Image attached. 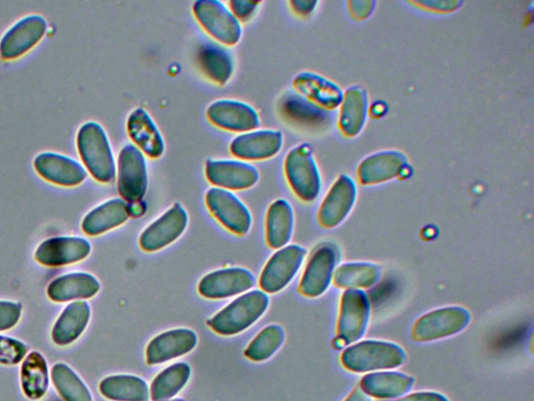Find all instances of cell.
Here are the masks:
<instances>
[{"label":"cell","instance_id":"cell-23","mask_svg":"<svg viewBox=\"0 0 534 401\" xmlns=\"http://www.w3.org/2000/svg\"><path fill=\"white\" fill-rule=\"evenodd\" d=\"M198 345V336L188 328L168 330L155 337L147 347V363L164 364L187 355Z\"/></svg>","mask_w":534,"mask_h":401},{"label":"cell","instance_id":"cell-5","mask_svg":"<svg viewBox=\"0 0 534 401\" xmlns=\"http://www.w3.org/2000/svg\"><path fill=\"white\" fill-rule=\"evenodd\" d=\"M472 321V314L463 306L452 305L434 310L417 320L411 330L416 342H434L463 333Z\"/></svg>","mask_w":534,"mask_h":401},{"label":"cell","instance_id":"cell-7","mask_svg":"<svg viewBox=\"0 0 534 401\" xmlns=\"http://www.w3.org/2000/svg\"><path fill=\"white\" fill-rule=\"evenodd\" d=\"M192 11L201 27L217 42L234 46L241 40V23L224 3L199 0Z\"/></svg>","mask_w":534,"mask_h":401},{"label":"cell","instance_id":"cell-44","mask_svg":"<svg viewBox=\"0 0 534 401\" xmlns=\"http://www.w3.org/2000/svg\"><path fill=\"white\" fill-rule=\"evenodd\" d=\"M396 401H449V399L439 392L423 391L406 395Z\"/></svg>","mask_w":534,"mask_h":401},{"label":"cell","instance_id":"cell-25","mask_svg":"<svg viewBox=\"0 0 534 401\" xmlns=\"http://www.w3.org/2000/svg\"><path fill=\"white\" fill-rule=\"evenodd\" d=\"M100 290L101 283L95 276L75 272L54 279L47 288V296L54 302L63 303L91 299L99 294Z\"/></svg>","mask_w":534,"mask_h":401},{"label":"cell","instance_id":"cell-3","mask_svg":"<svg viewBox=\"0 0 534 401\" xmlns=\"http://www.w3.org/2000/svg\"><path fill=\"white\" fill-rule=\"evenodd\" d=\"M270 297L263 291L244 294L208 321L209 327L218 335L235 336L245 332L269 309Z\"/></svg>","mask_w":534,"mask_h":401},{"label":"cell","instance_id":"cell-45","mask_svg":"<svg viewBox=\"0 0 534 401\" xmlns=\"http://www.w3.org/2000/svg\"><path fill=\"white\" fill-rule=\"evenodd\" d=\"M318 5L317 0H293V2H289L291 9L300 16L310 15L317 9Z\"/></svg>","mask_w":534,"mask_h":401},{"label":"cell","instance_id":"cell-6","mask_svg":"<svg viewBox=\"0 0 534 401\" xmlns=\"http://www.w3.org/2000/svg\"><path fill=\"white\" fill-rule=\"evenodd\" d=\"M116 172L121 198L128 204L142 201L149 185L145 155L133 144H127L119 152Z\"/></svg>","mask_w":534,"mask_h":401},{"label":"cell","instance_id":"cell-10","mask_svg":"<svg viewBox=\"0 0 534 401\" xmlns=\"http://www.w3.org/2000/svg\"><path fill=\"white\" fill-rule=\"evenodd\" d=\"M205 201L210 214L226 229L237 235L249 233L253 225L251 211L235 194L212 187Z\"/></svg>","mask_w":534,"mask_h":401},{"label":"cell","instance_id":"cell-14","mask_svg":"<svg viewBox=\"0 0 534 401\" xmlns=\"http://www.w3.org/2000/svg\"><path fill=\"white\" fill-rule=\"evenodd\" d=\"M187 226V211L180 203H176L144 229L140 235L139 245L145 252L159 251L180 239Z\"/></svg>","mask_w":534,"mask_h":401},{"label":"cell","instance_id":"cell-4","mask_svg":"<svg viewBox=\"0 0 534 401\" xmlns=\"http://www.w3.org/2000/svg\"><path fill=\"white\" fill-rule=\"evenodd\" d=\"M284 172L291 190L303 201L313 202L322 192V177L312 149L301 145L287 154Z\"/></svg>","mask_w":534,"mask_h":401},{"label":"cell","instance_id":"cell-34","mask_svg":"<svg viewBox=\"0 0 534 401\" xmlns=\"http://www.w3.org/2000/svg\"><path fill=\"white\" fill-rule=\"evenodd\" d=\"M100 391L114 401H149V385L135 375H111L101 382Z\"/></svg>","mask_w":534,"mask_h":401},{"label":"cell","instance_id":"cell-49","mask_svg":"<svg viewBox=\"0 0 534 401\" xmlns=\"http://www.w3.org/2000/svg\"><path fill=\"white\" fill-rule=\"evenodd\" d=\"M333 346L336 348V349H344L347 345L345 344V342L341 339V338H336L334 341H333Z\"/></svg>","mask_w":534,"mask_h":401},{"label":"cell","instance_id":"cell-43","mask_svg":"<svg viewBox=\"0 0 534 401\" xmlns=\"http://www.w3.org/2000/svg\"><path fill=\"white\" fill-rule=\"evenodd\" d=\"M376 5V2H370V0H363V2L361 0L358 2L357 0V2L347 3L350 15L357 20L367 19L373 13Z\"/></svg>","mask_w":534,"mask_h":401},{"label":"cell","instance_id":"cell-26","mask_svg":"<svg viewBox=\"0 0 534 401\" xmlns=\"http://www.w3.org/2000/svg\"><path fill=\"white\" fill-rule=\"evenodd\" d=\"M294 87L301 96L328 111L337 109L344 99L341 87L314 73L299 74L294 80Z\"/></svg>","mask_w":534,"mask_h":401},{"label":"cell","instance_id":"cell-18","mask_svg":"<svg viewBox=\"0 0 534 401\" xmlns=\"http://www.w3.org/2000/svg\"><path fill=\"white\" fill-rule=\"evenodd\" d=\"M255 283V277L249 270L227 268L204 276L199 283V293L207 299H225L250 291Z\"/></svg>","mask_w":534,"mask_h":401},{"label":"cell","instance_id":"cell-37","mask_svg":"<svg viewBox=\"0 0 534 401\" xmlns=\"http://www.w3.org/2000/svg\"><path fill=\"white\" fill-rule=\"evenodd\" d=\"M52 380L65 401H93L86 384L68 365L57 363L52 369Z\"/></svg>","mask_w":534,"mask_h":401},{"label":"cell","instance_id":"cell-16","mask_svg":"<svg viewBox=\"0 0 534 401\" xmlns=\"http://www.w3.org/2000/svg\"><path fill=\"white\" fill-rule=\"evenodd\" d=\"M357 199V186L348 175L339 176L319 210V223L326 229L341 225L351 214Z\"/></svg>","mask_w":534,"mask_h":401},{"label":"cell","instance_id":"cell-2","mask_svg":"<svg viewBox=\"0 0 534 401\" xmlns=\"http://www.w3.org/2000/svg\"><path fill=\"white\" fill-rule=\"evenodd\" d=\"M79 154L90 175L101 183H111L116 177V162L110 139L102 125L88 122L77 135Z\"/></svg>","mask_w":534,"mask_h":401},{"label":"cell","instance_id":"cell-13","mask_svg":"<svg viewBox=\"0 0 534 401\" xmlns=\"http://www.w3.org/2000/svg\"><path fill=\"white\" fill-rule=\"evenodd\" d=\"M205 172L211 184L230 192L249 190L260 178L254 165L244 160L209 159Z\"/></svg>","mask_w":534,"mask_h":401},{"label":"cell","instance_id":"cell-15","mask_svg":"<svg viewBox=\"0 0 534 401\" xmlns=\"http://www.w3.org/2000/svg\"><path fill=\"white\" fill-rule=\"evenodd\" d=\"M207 119L217 128L236 133L257 130L260 116L251 105L236 100H218L207 109Z\"/></svg>","mask_w":534,"mask_h":401},{"label":"cell","instance_id":"cell-11","mask_svg":"<svg viewBox=\"0 0 534 401\" xmlns=\"http://www.w3.org/2000/svg\"><path fill=\"white\" fill-rule=\"evenodd\" d=\"M341 252L333 244L321 245L309 259L300 282L299 291L303 296L318 298L331 286Z\"/></svg>","mask_w":534,"mask_h":401},{"label":"cell","instance_id":"cell-19","mask_svg":"<svg viewBox=\"0 0 534 401\" xmlns=\"http://www.w3.org/2000/svg\"><path fill=\"white\" fill-rule=\"evenodd\" d=\"M89 241L80 237H57L42 242L35 253L36 262L50 268L77 264L91 253Z\"/></svg>","mask_w":534,"mask_h":401},{"label":"cell","instance_id":"cell-32","mask_svg":"<svg viewBox=\"0 0 534 401\" xmlns=\"http://www.w3.org/2000/svg\"><path fill=\"white\" fill-rule=\"evenodd\" d=\"M266 243L272 249L284 248L293 238L295 228V211L291 204L276 200L267 210Z\"/></svg>","mask_w":534,"mask_h":401},{"label":"cell","instance_id":"cell-46","mask_svg":"<svg viewBox=\"0 0 534 401\" xmlns=\"http://www.w3.org/2000/svg\"><path fill=\"white\" fill-rule=\"evenodd\" d=\"M345 401H372V399L358 387L351 392Z\"/></svg>","mask_w":534,"mask_h":401},{"label":"cell","instance_id":"cell-12","mask_svg":"<svg viewBox=\"0 0 534 401\" xmlns=\"http://www.w3.org/2000/svg\"><path fill=\"white\" fill-rule=\"evenodd\" d=\"M47 28L43 16L21 18L0 39V59L13 61L28 54L46 35Z\"/></svg>","mask_w":534,"mask_h":401},{"label":"cell","instance_id":"cell-27","mask_svg":"<svg viewBox=\"0 0 534 401\" xmlns=\"http://www.w3.org/2000/svg\"><path fill=\"white\" fill-rule=\"evenodd\" d=\"M339 110L338 128L346 137H356L366 126L369 115V97L360 86H351L344 92Z\"/></svg>","mask_w":534,"mask_h":401},{"label":"cell","instance_id":"cell-28","mask_svg":"<svg viewBox=\"0 0 534 401\" xmlns=\"http://www.w3.org/2000/svg\"><path fill=\"white\" fill-rule=\"evenodd\" d=\"M414 377L398 371H378L363 376L360 389L377 399H395L402 397L414 388Z\"/></svg>","mask_w":534,"mask_h":401},{"label":"cell","instance_id":"cell-41","mask_svg":"<svg viewBox=\"0 0 534 401\" xmlns=\"http://www.w3.org/2000/svg\"><path fill=\"white\" fill-rule=\"evenodd\" d=\"M261 2H249V0H231L230 11L242 22L250 21L257 13Z\"/></svg>","mask_w":534,"mask_h":401},{"label":"cell","instance_id":"cell-22","mask_svg":"<svg viewBox=\"0 0 534 401\" xmlns=\"http://www.w3.org/2000/svg\"><path fill=\"white\" fill-rule=\"evenodd\" d=\"M284 145V136L277 130H255L236 136L230 145L231 153L238 159L259 161L278 155Z\"/></svg>","mask_w":534,"mask_h":401},{"label":"cell","instance_id":"cell-36","mask_svg":"<svg viewBox=\"0 0 534 401\" xmlns=\"http://www.w3.org/2000/svg\"><path fill=\"white\" fill-rule=\"evenodd\" d=\"M191 368L187 363H177L161 371L153 381L150 392L154 401L172 399L190 380Z\"/></svg>","mask_w":534,"mask_h":401},{"label":"cell","instance_id":"cell-17","mask_svg":"<svg viewBox=\"0 0 534 401\" xmlns=\"http://www.w3.org/2000/svg\"><path fill=\"white\" fill-rule=\"evenodd\" d=\"M410 165L407 156L398 150L381 151L364 158L357 169L362 185H375L407 176Z\"/></svg>","mask_w":534,"mask_h":401},{"label":"cell","instance_id":"cell-50","mask_svg":"<svg viewBox=\"0 0 534 401\" xmlns=\"http://www.w3.org/2000/svg\"><path fill=\"white\" fill-rule=\"evenodd\" d=\"M164 401H186L182 398H177V399H168V400H164Z\"/></svg>","mask_w":534,"mask_h":401},{"label":"cell","instance_id":"cell-39","mask_svg":"<svg viewBox=\"0 0 534 401\" xmlns=\"http://www.w3.org/2000/svg\"><path fill=\"white\" fill-rule=\"evenodd\" d=\"M28 351L22 341L0 335V365H17L26 359Z\"/></svg>","mask_w":534,"mask_h":401},{"label":"cell","instance_id":"cell-9","mask_svg":"<svg viewBox=\"0 0 534 401\" xmlns=\"http://www.w3.org/2000/svg\"><path fill=\"white\" fill-rule=\"evenodd\" d=\"M307 250L289 245L277 251L265 265L259 280L264 293L276 294L284 290L302 268Z\"/></svg>","mask_w":534,"mask_h":401},{"label":"cell","instance_id":"cell-20","mask_svg":"<svg viewBox=\"0 0 534 401\" xmlns=\"http://www.w3.org/2000/svg\"><path fill=\"white\" fill-rule=\"evenodd\" d=\"M279 111L287 122L308 130H325L333 121L332 111L315 105L295 91L284 94Z\"/></svg>","mask_w":534,"mask_h":401},{"label":"cell","instance_id":"cell-8","mask_svg":"<svg viewBox=\"0 0 534 401\" xmlns=\"http://www.w3.org/2000/svg\"><path fill=\"white\" fill-rule=\"evenodd\" d=\"M371 312V301L366 292L347 290L342 297L339 311L337 337L346 345L359 342L368 332Z\"/></svg>","mask_w":534,"mask_h":401},{"label":"cell","instance_id":"cell-38","mask_svg":"<svg viewBox=\"0 0 534 401\" xmlns=\"http://www.w3.org/2000/svg\"><path fill=\"white\" fill-rule=\"evenodd\" d=\"M284 341V329L277 324L269 325L253 339L245 351V356L253 362H264L275 355Z\"/></svg>","mask_w":534,"mask_h":401},{"label":"cell","instance_id":"cell-40","mask_svg":"<svg viewBox=\"0 0 534 401\" xmlns=\"http://www.w3.org/2000/svg\"><path fill=\"white\" fill-rule=\"evenodd\" d=\"M22 310L19 302L0 300V332H7L20 322Z\"/></svg>","mask_w":534,"mask_h":401},{"label":"cell","instance_id":"cell-31","mask_svg":"<svg viewBox=\"0 0 534 401\" xmlns=\"http://www.w3.org/2000/svg\"><path fill=\"white\" fill-rule=\"evenodd\" d=\"M198 63L205 77L216 85L225 86L233 77V55L221 44L212 41L202 43Z\"/></svg>","mask_w":534,"mask_h":401},{"label":"cell","instance_id":"cell-24","mask_svg":"<svg viewBox=\"0 0 534 401\" xmlns=\"http://www.w3.org/2000/svg\"><path fill=\"white\" fill-rule=\"evenodd\" d=\"M128 134L144 155L152 159L160 158L165 152L164 138L147 110L137 108L129 115Z\"/></svg>","mask_w":534,"mask_h":401},{"label":"cell","instance_id":"cell-29","mask_svg":"<svg viewBox=\"0 0 534 401\" xmlns=\"http://www.w3.org/2000/svg\"><path fill=\"white\" fill-rule=\"evenodd\" d=\"M129 219V204L123 199H111L88 212L82 230L89 237H97L124 225Z\"/></svg>","mask_w":534,"mask_h":401},{"label":"cell","instance_id":"cell-35","mask_svg":"<svg viewBox=\"0 0 534 401\" xmlns=\"http://www.w3.org/2000/svg\"><path fill=\"white\" fill-rule=\"evenodd\" d=\"M381 274V268L373 263H347L337 267L333 280L338 288L363 290L377 285Z\"/></svg>","mask_w":534,"mask_h":401},{"label":"cell","instance_id":"cell-42","mask_svg":"<svg viewBox=\"0 0 534 401\" xmlns=\"http://www.w3.org/2000/svg\"><path fill=\"white\" fill-rule=\"evenodd\" d=\"M410 4L428 11L449 13L457 10L463 3L447 2V0H444V2L443 0H434V2L433 0H428V2H411Z\"/></svg>","mask_w":534,"mask_h":401},{"label":"cell","instance_id":"cell-1","mask_svg":"<svg viewBox=\"0 0 534 401\" xmlns=\"http://www.w3.org/2000/svg\"><path fill=\"white\" fill-rule=\"evenodd\" d=\"M406 360L407 355L403 347L383 340L359 341L346 348L342 356L344 367L355 373L396 369Z\"/></svg>","mask_w":534,"mask_h":401},{"label":"cell","instance_id":"cell-47","mask_svg":"<svg viewBox=\"0 0 534 401\" xmlns=\"http://www.w3.org/2000/svg\"><path fill=\"white\" fill-rule=\"evenodd\" d=\"M130 217H140L145 211V205L140 201L129 204Z\"/></svg>","mask_w":534,"mask_h":401},{"label":"cell","instance_id":"cell-48","mask_svg":"<svg viewBox=\"0 0 534 401\" xmlns=\"http://www.w3.org/2000/svg\"><path fill=\"white\" fill-rule=\"evenodd\" d=\"M372 114L376 117H380L385 113V107L383 103L375 104L372 108Z\"/></svg>","mask_w":534,"mask_h":401},{"label":"cell","instance_id":"cell-33","mask_svg":"<svg viewBox=\"0 0 534 401\" xmlns=\"http://www.w3.org/2000/svg\"><path fill=\"white\" fill-rule=\"evenodd\" d=\"M20 380L23 393L32 400L43 398L50 386V370L46 359L38 351L23 360Z\"/></svg>","mask_w":534,"mask_h":401},{"label":"cell","instance_id":"cell-30","mask_svg":"<svg viewBox=\"0 0 534 401\" xmlns=\"http://www.w3.org/2000/svg\"><path fill=\"white\" fill-rule=\"evenodd\" d=\"M91 318V308L86 301L68 304L57 319L52 339L58 346H67L78 341L85 333Z\"/></svg>","mask_w":534,"mask_h":401},{"label":"cell","instance_id":"cell-21","mask_svg":"<svg viewBox=\"0 0 534 401\" xmlns=\"http://www.w3.org/2000/svg\"><path fill=\"white\" fill-rule=\"evenodd\" d=\"M34 169L47 182L62 187L79 186L88 176L79 161L54 152L38 154L34 159Z\"/></svg>","mask_w":534,"mask_h":401}]
</instances>
